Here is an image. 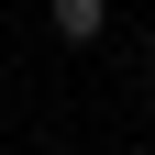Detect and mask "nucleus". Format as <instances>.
I'll list each match as a JSON object with an SVG mask.
<instances>
[{"label": "nucleus", "instance_id": "nucleus-1", "mask_svg": "<svg viewBox=\"0 0 155 155\" xmlns=\"http://www.w3.org/2000/svg\"><path fill=\"white\" fill-rule=\"evenodd\" d=\"M45 22L67 33V45H100L111 33V0H45Z\"/></svg>", "mask_w": 155, "mask_h": 155}]
</instances>
